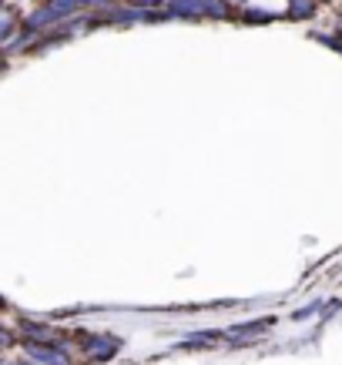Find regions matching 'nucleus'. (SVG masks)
<instances>
[{
	"label": "nucleus",
	"instance_id": "423d86ee",
	"mask_svg": "<svg viewBox=\"0 0 342 365\" xmlns=\"http://www.w3.org/2000/svg\"><path fill=\"white\" fill-rule=\"evenodd\" d=\"M238 21H245V24H265V21H272V14H268V11H242V14H238Z\"/></svg>",
	"mask_w": 342,
	"mask_h": 365
},
{
	"label": "nucleus",
	"instance_id": "7ed1b4c3",
	"mask_svg": "<svg viewBox=\"0 0 342 365\" xmlns=\"http://www.w3.org/2000/svg\"><path fill=\"white\" fill-rule=\"evenodd\" d=\"M27 355L37 359L41 365H74V355L71 349L61 342H27Z\"/></svg>",
	"mask_w": 342,
	"mask_h": 365
},
{
	"label": "nucleus",
	"instance_id": "f257e3e1",
	"mask_svg": "<svg viewBox=\"0 0 342 365\" xmlns=\"http://www.w3.org/2000/svg\"><path fill=\"white\" fill-rule=\"evenodd\" d=\"M165 17H181V21H205V17H232L228 0H168Z\"/></svg>",
	"mask_w": 342,
	"mask_h": 365
},
{
	"label": "nucleus",
	"instance_id": "39448f33",
	"mask_svg": "<svg viewBox=\"0 0 342 365\" xmlns=\"http://www.w3.org/2000/svg\"><path fill=\"white\" fill-rule=\"evenodd\" d=\"M316 14V0H288V17H296V21H306Z\"/></svg>",
	"mask_w": 342,
	"mask_h": 365
},
{
	"label": "nucleus",
	"instance_id": "20e7f679",
	"mask_svg": "<svg viewBox=\"0 0 342 365\" xmlns=\"http://www.w3.org/2000/svg\"><path fill=\"white\" fill-rule=\"evenodd\" d=\"M17 31H21V24H17V17H14V11H7V7H0V47H7L17 37Z\"/></svg>",
	"mask_w": 342,
	"mask_h": 365
},
{
	"label": "nucleus",
	"instance_id": "f03ea898",
	"mask_svg": "<svg viewBox=\"0 0 342 365\" xmlns=\"http://www.w3.org/2000/svg\"><path fill=\"white\" fill-rule=\"evenodd\" d=\"M81 352L88 355L91 362H104V359H114L121 352V339L114 335H81Z\"/></svg>",
	"mask_w": 342,
	"mask_h": 365
},
{
	"label": "nucleus",
	"instance_id": "0eeeda50",
	"mask_svg": "<svg viewBox=\"0 0 342 365\" xmlns=\"http://www.w3.org/2000/svg\"><path fill=\"white\" fill-rule=\"evenodd\" d=\"M7 345H14V335L7 332L4 325H0V349H7Z\"/></svg>",
	"mask_w": 342,
	"mask_h": 365
}]
</instances>
